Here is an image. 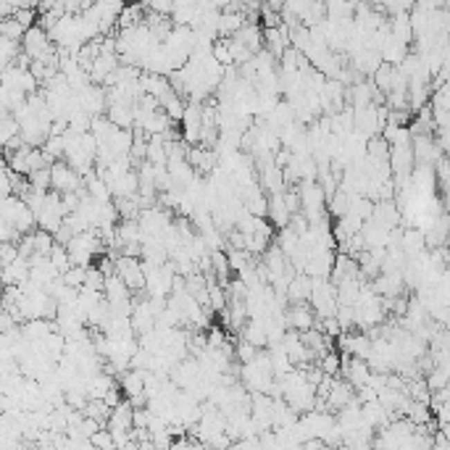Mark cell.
<instances>
[{
  "label": "cell",
  "instance_id": "1",
  "mask_svg": "<svg viewBox=\"0 0 450 450\" xmlns=\"http://www.w3.org/2000/svg\"><path fill=\"white\" fill-rule=\"evenodd\" d=\"M0 219L8 222L19 235L32 232V229L37 226V222H35V211L24 203V198H19V195H14V192L6 195V198H0Z\"/></svg>",
  "mask_w": 450,
  "mask_h": 450
},
{
  "label": "cell",
  "instance_id": "2",
  "mask_svg": "<svg viewBox=\"0 0 450 450\" xmlns=\"http://www.w3.org/2000/svg\"><path fill=\"white\" fill-rule=\"evenodd\" d=\"M19 45H21V51H24L29 58H48L51 53H55V45L51 42L48 32H45L40 24H32L29 29H24Z\"/></svg>",
  "mask_w": 450,
  "mask_h": 450
},
{
  "label": "cell",
  "instance_id": "3",
  "mask_svg": "<svg viewBox=\"0 0 450 450\" xmlns=\"http://www.w3.org/2000/svg\"><path fill=\"white\" fill-rule=\"evenodd\" d=\"M82 185H84L82 182V174L74 172L64 159L51 163V190H55V192H74Z\"/></svg>",
  "mask_w": 450,
  "mask_h": 450
},
{
  "label": "cell",
  "instance_id": "4",
  "mask_svg": "<svg viewBox=\"0 0 450 450\" xmlns=\"http://www.w3.org/2000/svg\"><path fill=\"white\" fill-rule=\"evenodd\" d=\"M114 269H116V274L124 279V285L134 292H143L145 290V274H143V264L132 258V255H119L116 261H114Z\"/></svg>",
  "mask_w": 450,
  "mask_h": 450
},
{
  "label": "cell",
  "instance_id": "5",
  "mask_svg": "<svg viewBox=\"0 0 450 450\" xmlns=\"http://www.w3.org/2000/svg\"><path fill=\"white\" fill-rule=\"evenodd\" d=\"M369 219L377 222L379 226H384V229H393L403 219V213H400L395 200H374V211H371Z\"/></svg>",
  "mask_w": 450,
  "mask_h": 450
},
{
  "label": "cell",
  "instance_id": "6",
  "mask_svg": "<svg viewBox=\"0 0 450 450\" xmlns=\"http://www.w3.org/2000/svg\"><path fill=\"white\" fill-rule=\"evenodd\" d=\"M285 318H287V327L298 332L316 327V314L308 303H292L290 311H285Z\"/></svg>",
  "mask_w": 450,
  "mask_h": 450
},
{
  "label": "cell",
  "instance_id": "7",
  "mask_svg": "<svg viewBox=\"0 0 450 450\" xmlns=\"http://www.w3.org/2000/svg\"><path fill=\"white\" fill-rule=\"evenodd\" d=\"M353 397H356V390L345 382V379L334 377V382H332L330 395H327V400H324V406H327V411H340L343 406H348Z\"/></svg>",
  "mask_w": 450,
  "mask_h": 450
},
{
  "label": "cell",
  "instance_id": "8",
  "mask_svg": "<svg viewBox=\"0 0 450 450\" xmlns=\"http://www.w3.org/2000/svg\"><path fill=\"white\" fill-rule=\"evenodd\" d=\"M116 66H119V55L116 53H98V58L87 66L90 82H93V84H103V82L108 80V74H111Z\"/></svg>",
  "mask_w": 450,
  "mask_h": 450
},
{
  "label": "cell",
  "instance_id": "9",
  "mask_svg": "<svg viewBox=\"0 0 450 450\" xmlns=\"http://www.w3.org/2000/svg\"><path fill=\"white\" fill-rule=\"evenodd\" d=\"M103 298L108 303H121V300H129L132 298V290L124 285V279L114 271V274H106L103 277Z\"/></svg>",
  "mask_w": 450,
  "mask_h": 450
},
{
  "label": "cell",
  "instance_id": "10",
  "mask_svg": "<svg viewBox=\"0 0 450 450\" xmlns=\"http://www.w3.org/2000/svg\"><path fill=\"white\" fill-rule=\"evenodd\" d=\"M266 216L271 219V224L277 226V229L287 226V222H290V211H287V206H285L282 190H279V192H269V198H266Z\"/></svg>",
  "mask_w": 450,
  "mask_h": 450
},
{
  "label": "cell",
  "instance_id": "11",
  "mask_svg": "<svg viewBox=\"0 0 450 450\" xmlns=\"http://www.w3.org/2000/svg\"><path fill=\"white\" fill-rule=\"evenodd\" d=\"M311 282H314V277H308V274H303V271H298V274L287 282V303H308Z\"/></svg>",
  "mask_w": 450,
  "mask_h": 450
},
{
  "label": "cell",
  "instance_id": "12",
  "mask_svg": "<svg viewBox=\"0 0 450 450\" xmlns=\"http://www.w3.org/2000/svg\"><path fill=\"white\" fill-rule=\"evenodd\" d=\"M106 116H108V121L116 124L119 129H132L134 108H132V103H108Z\"/></svg>",
  "mask_w": 450,
  "mask_h": 450
},
{
  "label": "cell",
  "instance_id": "13",
  "mask_svg": "<svg viewBox=\"0 0 450 450\" xmlns=\"http://www.w3.org/2000/svg\"><path fill=\"white\" fill-rule=\"evenodd\" d=\"M143 19H145V6H143L140 0L124 3V8H121L119 16H116V27H121V29L137 27V24H143Z\"/></svg>",
  "mask_w": 450,
  "mask_h": 450
},
{
  "label": "cell",
  "instance_id": "14",
  "mask_svg": "<svg viewBox=\"0 0 450 450\" xmlns=\"http://www.w3.org/2000/svg\"><path fill=\"white\" fill-rule=\"evenodd\" d=\"M242 24H245V14H242V11H219L216 35H219V37H232Z\"/></svg>",
  "mask_w": 450,
  "mask_h": 450
},
{
  "label": "cell",
  "instance_id": "15",
  "mask_svg": "<svg viewBox=\"0 0 450 450\" xmlns=\"http://www.w3.org/2000/svg\"><path fill=\"white\" fill-rule=\"evenodd\" d=\"M121 393H124V397H134V395H140V393H145L143 369L121 371Z\"/></svg>",
  "mask_w": 450,
  "mask_h": 450
},
{
  "label": "cell",
  "instance_id": "16",
  "mask_svg": "<svg viewBox=\"0 0 450 450\" xmlns=\"http://www.w3.org/2000/svg\"><path fill=\"white\" fill-rule=\"evenodd\" d=\"M261 190H266V192H279V190H285V177H282V169L274 166V161L266 163L264 169H261Z\"/></svg>",
  "mask_w": 450,
  "mask_h": 450
},
{
  "label": "cell",
  "instance_id": "17",
  "mask_svg": "<svg viewBox=\"0 0 450 450\" xmlns=\"http://www.w3.org/2000/svg\"><path fill=\"white\" fill-rule=\"evenodd\" d=\"M159 106L166 111V116H169L172 121H182V114H185V100L179 98V93L169 90V93L159 100Z\"/></svg>",
  "mask_w": 450,
  "mask_h": 450
},
{
  "label": "cell",
  "instance_id": "18",
  "mask_svg": "<svg viewBox=\"0 0 450 450\" xmlns=\"http://www.w3.org/2000/svg\"><path fill=\"white\" fill-rule=\"evenodd\" d=\"M53 235L51 232H45V229H32V253H37V255H48L51 248H53Z\"/></svg>",
  "mask_w": 450,
  "mask_h": 450
},
{
  "label": "cell",
  "instance_id": "19",
  "mask_svg": "<svg viewBox=\"0 0 450 450\" xmlns=\"http://www.w3.org/2000/svg\"><path fill=\"white\" fill-rule=\"evenodd\" d=\"M21 35H24V27L16 21L14 16H6V19H0V37H6V40H14V42H21Z\"/></svg>",
  "mask_w": 450,
  "mask_h": 450
},
{
  "label": "cell",
  "instance_id": "20",
  "mask_svg": "<svg viewBox=\"0 0 450 450\" xmlns=\"http://www.w3.org/2000/svg\"><path fill=\"white\" fill-rule=\"evenodd\" d=\"M277 245H279V251L285 253V255H290V253L300 245V235H295L290 226H282V229H279Z\"/></svg>",
  "mask_w": 450,
  "mask_h": 450
},
{
  "label": "cell",
  "instance_id": "21",
  "mask_svg": "<svg viewBox=\"0 0 450 450\" xmlns=\"http://www.w3.org/2000/svg\"><path fill=\"white\" fill-rule=\"evenodd\" d=\"M318 369L324 371V374H330V377H340V353H334V350H327L324 356L316 361Z\"/></svg>",
  "mask_w": 450,
  "mask_h": 450
},
{
  "label": "cell",
  "instance_id": "22",
  "mask_svg": "<svg viewBox=\"0 0 450 450\" xmlns=\"http://www.w3.org/2000/svg\"><path fill=\"white\" fill-rule=\"evenodd\" d=\"M84 274H87V266L71 264V266H69V269H66V271L61 274V279L66 282L69 287H77V290H80L82 285H84Z\"/></svg>",
  "mask_w": 450,
  "mask_h": 450
},
{
  "label": "cell",
  "instance_id": "23",
  "mask_svg": "<svg viewBox=\"0 0 450 450\" xmlns=\"http://www.w3.org/2000/svg\"><path fill=\"white\" fill-rule=\"evenodd\" d=\"M29 185L37 187V190H51V166H40V169H32L27 174Z\"/></svg>",
  "mask_w": 450,
  "mask_h": 450
},
{
  "label": "cell",
  "instance_id": "24",
  "mask_svg": "<svg viewBox=\"0 0 450 450\" xmlns=\"http://www.w3.org/2000/svg\"><path fill=\"white\" fill-rule=\"evenodd\" d=\"M11 16H14L24 29H29L32 24H37V8H14V14Z\"/></svg>",
  "mask_w": 450,
  "mask_h": 450
},
{
  "label": "cell",
  "instance_id": "25",
  "mask_svg": "<svg viewBox=\"0 0 450 450\" xmlns=\"http://www.w3.org/2000/svg\"><path fill=\"white\" fill-rule=\"evenodd\" d=\"M90 445H98V448H114V437H111V432L108 429H95L93 435H90Z\"/></svg>",
  "mask_w": 450,
  "mask_h": 450
},
{
  "label": "cell",
  "instance_id": "26",
  "mask_svg": "<svg viewBox=\"0 0 450 450\" xmlns=\"http://www.w3.org/2000/svg\"><path fill=\"white\" fill-rule=\"evenodd\" d=\"M261 348H255V345H251L248 340H242V343H237V348H235V356L240 358V363H248V361H253V356L258 353Z\"/></svg>",
  "mask_w": 450,
  "mask_h": 450
}]
</instances>
